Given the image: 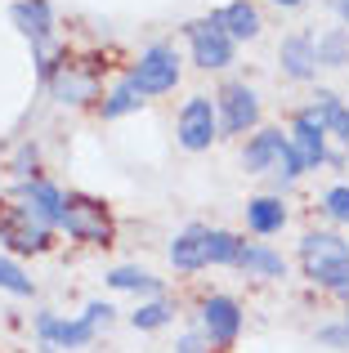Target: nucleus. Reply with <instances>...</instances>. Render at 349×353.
<instances>
[{
  "mask_svg": "<svg viewBox=\"0 0 349 353\" xmlns=\"http://www.w3.org/2000/svg\"><path fill=\"white\" fill-rule=\"evenodd\" d=\"M300 268L314 286L332 295H349V241L336 233H305L300 241Z\"/></svg>",
  "mask_w": 349,
  "mask_h": 353,
  "instance_id": "obj_1",
  "label": "nucleus"
},
{
  "mask_svg": "<svg viewBox=\"0 0 349 353\" xmlns=\"http://www.w3.org/2000/svg\"><path fill=\"white\" fill-rule=\"evenodd\" d=\"M36 72H41V81L54 90L59 103L86 108V103H94V99H99V72L86 68V63H77V59H68V54L41 50V54H36Z\"/></svg>",
  "mask_w": 349,
  "mask_h": 353,
  "instance_id": "obj_2",
  "label": "nucleus"
},
{
  "mask_svg": "<svg viewBox=\"0 0 349 353\" xmlns=\"http://www.w3.org/2000/svg\"><path fill=\"white\" fill-rule=\"evenodd\" d=\"M242 165L246 174H273V179H300V161H296V148L282 130H255L242 148Z\"/></svg>",
  "mask_w": 349,
  "mask_h": 353,
  "instance_id": "obj_3",
  "label": "nucleus"
},
{
  "mask_svg": "<svg viewBox=\"0 0 349 353\" xmlns=\"http://www.w3.org/2000/svg\"><path fill=\"white\" fill-rule=\"evenodd\" d=\"M63 233L72 241H86V246H112V215H108V206L99 197H86V192H68L63 197Z\"/></svg>",
  "mask_w": 349,
  "mask_h": 353,
  "instance_id": "obj_4",
  "label": "nucleus"
},
{
  "mask_svg": "<svg viewBox=\"0 0 349 353\" xmlns=\"http://www.w3.org/2000/svg\"><path fill=\"white\" fill-rule=\"evenodd\" d=\"M0 241L14 255H45L54 241V228H45L14 192V197H0Z\"/></svg>",
  "mask_w": 349,
  "mask_h": 353,
  "instance_id": "obj_5",
  "label": "nucleus"
},
{
  "mask_svg": "<svg viewBox=\"0 0 349 353\" xmlns=\"http://www.w3.org/2000/svg\"><path fill=\"white\" fill-rule=\"evenodd\" d=\"M197 331H201L210 353L233 349L237 336H242V304L233 295H206L201 309H197Z\"/></svg>",
  "mask_w": 349,
  "mask_h": 353,
  "instance_id": "obj_6",
  "label": "nucleus"
},
{
  "mask_svg": "<svg viewBox=\"0 0 349 353\" xmlns=\"http://www.w3.org/2000/svg\"><path fill=\"white\" fill-rule=\"evenodd\" d=\"M179 77H183L179 54H174V45H166V41L148 45V50L139 54V63L130 68V81L139 85V94H143V99H152V94H170V90L179 85Z\"/></svg>",
  "mask_w": 349,
  "mask_h": 353,
  "instance_id": "obj_7",
  "label": "nucleus"
},
{
  "mask_svg": "<svg viewBox=\"0 0 349 353\" xmlns=\"http://www.w3.org/2000/svg\"><path fill=\"white\" fill-rule=\"evenodd\" d=\"M174 134H179V148H188V152H206V148L219 139L215 99H210V94H192L188 103L179 108V121H174Z\"/></svg>",
  "mask_w": 349,
  "mask_h": 353,
  "instance_id": "obj_8",
  "label": "nucleus"
},
{
  "mask_svg": "<svg viewBox=\"0 0 349 353\" xmlns=\"http://www.w3.org/2000/svg\"><path fill=\"white\" fill-rule=\"evenodd\" d=\"M183 36H188V45H192V63H197V68L219 72V68H228V63H233L237 41L215 23V18H192V23L183 27Z\"/></svg>",
  "mask_w": 349,
  "mask_h": 353,
  "instance_id": "obj_9",
  "label": "nucleus"
},
{
  "mask_svg": "<svg viewBox=\"0 0 349 353\" xmlns=\"http://www.w3.org/2000/svg\"><path fill=\"white\" fill-rule=\"evenodd\" d=\"M215 117L224 134H246V130L260 125V99H255V90L246 81H228L215 94Z\"/></svg>",
  "mask_w": 349,
  "mask_h": 353,
  "instance_id": "obj_10",
  "label": "nucleus"
},
{
  "mask_svg": "<svg viewBox=\"0 0 349 353\" xmlns=\"http://www.w3.org/2000/svg\"><path fill=\"white\" fill-rule=\"evenodd\" d=\"M287 139H291V148H296L300 170H318V165L327 161V125L309 112V108H300V112H296Z\"/></svg>",
  "mask_w": 349,
  "mask_h": 353,
  "instance_id": "obj_11",
  "label": "nucleus"
},
{
  "mask_svg": "<svg viewBox=\"0 0 349 353\" xmlns=\"http://www.w3.org/2000/svg\"><path fill=\"white\" fill-rule=\"evenodd\" d=\"M94 322L81 313V318H54V313H41L36 318V336L45 340V349H86L94 345Z\"/></svg>",
  "mask_w": 349,
  "mask_h": 353,
  "instance_id": "obj_12",
  "label": "nucleus"
},
{
  "mask_svg": "<svg viewBox=\"0 0 349 353\" xmlns=\"http://www.w3.org/2000/svg\"><path fill=\"white\" fill-rule=\"evenodd\" d=\"M9 18H14V27L32 41L36 54L50 45V36H54V9H50V0H18V5L9 9Z\"/></svg>",
  "mask_w": 349,
  "mask_h": 353,
  "instance_id": "obj_13",
  "label": "nucleus"
},
{
  "mask_svg": "<svg viewBox=\"0 0 349 353\" xmlns=\"http://www.w3.org/2000/svg\"><path fill=\"white\" fill-rule=\"evenodd\" d=\"M170 264L179 273H197L210 264V228L206 224H188L183 233H174L170 241Z\"/></svg>",
  "mask_w": 349,
  "mask_h": 353,
  "instance_id": "obj_14",
  "label": "nucleus"
},
{
  "mask_svg": "<svg viewBox=\"0 0 349 353\" xmlns=\"http://www.w3.org/2000/svg\"><path fill=\"white\" fill-rule=\"evenodd\" d=\"M233 268H242L246 277H260V282H278V277H287V259H282L273 246H264V241H242Z\"/></svg>",
  "mask_w": 349,
  "mask_h": 353,
  "instance_id": "obj_15",
  "label": "nucleus"
},
{
  "mask_svg": "<svg viewBox=\"0 0 349 353\" xmlns=\"http://www.w3.org/2000/svg\"><path fill=\"white\" fill-rule=\"evenodd\" d=\"M18 197H23V206L32 210L36 219H41L45 228H59L63 224V192L54 188L50 179H32L18 188Z\"/></svg>",
  "mask_w": 349,
  "mask_h": 353,
  "instance_id": "obj_16",
  "label": "nucleus"
},
{
  "mask_svg": "<svg viewBox=\"0 0 349 353\" xmlns=\"http://www.w3.org/2000/svg\"><path fill=\"white\" fill-rule=\"evenodd\" d=\"M278 63L291 81H314L318 77V50H314V36H287L278 45Z\"/></svg>",
  "mask_w": 349,
  "mask_h": 353,
  "instance_id": "obj_17",
  "label": "nucleus"
},
{
  "mask_svg": "<svg viewBox=\"0 0 349 353\" xmlns=\"http://www.w3.org/2000/svg\"><path fill=\"white\" fill-rule=\"evenodd\" d=\"M210 18H215V23L224 27L233 41H255V36H260V27H264L260 23V9H255L251 0H228V5L215 9Z\"/></svg>",
  "mask_w": 349,
  "mask_h": 353,
  "instance_id": "obj_18",
  "label": "nucleus"
},
{
  "mask_svg": "<svg viewBox=\"0 0 349 353\" xmlns=\"http://www.w3.org/2000/svg\"><path fill=\"white\" fill-rule=\"evenodd\" d=\"M246 228H251L255 237H273L287 228V206H282V197H251L246 201Z\"/></svg>",
  "mask_w": 349,
  "mask_h": 353,
  "instance_id": "obj_19",
  "label": "nucleus"
},
{
  "mask_svg": "<svg viewBox=\"0 0 349 353\" xmlns=\"http://www.w3.org/2000/svg\"><path fill=\"white\" fill-rule=\"evenodd\" d=\"M108 286H112V291L148 295V300H157V295H161V277H152L148 268H139V264H121V268H112V273H108Z\"/></svg>",
  "mask_w": 349,
  "mask_h": 353,
  "instance_id": "obj_20",
  "label": "nucleus"
},
{
  "mask_svg": "<svg viewBox=\"0 0 349 353\" xmlns=\"http://www.w3.org/2000/svg\"><path fill=\"white\" fill-rule=\"evenodd\" d=\"M139 108H143V94H139V85H134L130 77L117 81V85L103 94V117L108 121H117V117H126V112H139Z\"/></svg>",
  "mask_w": 349,
  "mask_h": 353,
  "instance_id": "obj_21",
  "label": "nucleus"
},
{
  "mask_svg": "<svg viewBox=\"0 0 349 353\" xmlns=\"http://www.w3.org/2000/svg\"><path fill=\"white\" fill-rule=\"evenodd\" d=\"M318 50V68H345L349 63V27H332L314 41Z\"/></svg>",
  "mask_w": 349,
  "mask_h": 353,
  "instance_id": "obj_22",
  "label": "nucleus"
},
{
  "mask_svg": "<svg viewBox=\"0 0 349 353\" xmlns=\"http://www.w3.org/2000/svg\"><path fill=\"white\" fill-rule=\"evenodd\" d=\"M174 318V309H170V304L166 300H161V295H157V300H143L139 304V309H134L130 313V322H134V331H161V327H166V322Z\"/></svg>",
  "mask_w": 349,
  "mask_h": 353,
  "instance_id": "obj_23",
  "label": "nucleus"
},
{
  "mask_svg": "<svg viewBox=\"0 0 349 353\" xmlns=\"http://www.w3.org/2000/svg\"><path fill=\"white\" fill-rule=\"evenodd\" d=\"M309 112H314V117L327 125V134H336V125L345 121L349 108L341 103V94H332V90H318V94H314V103H309Z\"/></svg>",
  "mask_w": 349,
  "mask_h": 353,
  "instance_id": "obj_24",
  "label": "nucleus"
},
{
  "mask_svg": "<svg viewBox=\"0 0 349 353\" xmlns=\"http://www.w3.org/2000/svg\"><path fill=\"white\" fill-rule=\"evenodd\" d=\"M0 291H9V295H18V300H27V295L36 291V282H32V277H27L18 264H14V259L0 255Z\"/></svg>",
  "mask_w": 349,
  "mask_h": 353,
  "instance_id": "obj_25",
  "label": "nucleus"
},
{
  "mask_svg": "<svg viewBox=\"0 0 349 353\" xmlns=\"http://www.w3.org/2000/svg\"><path fill=\"white\" fill-rule=\"evenodd\" d=\"M242 237H233L228 228H210V264H237Z\"/></svg>",
  "mask_w": 349,
  "mask_h": 353,
  "instance_id": "obj_26",
  "label": "nucleus"
},
{
  "mask_svg": "<svg viewBox=\"0 0 349 353\" xmlns=\"http://www.w3.org/2000/svg\"><path fill=\"white\" fill-rule=\"evenodd\" d=\"M9 170H14L23 183H32V179H45V174H41V152H36L32 143H23V148H18V157H14V165H9Z\"/></svg>",
  "mask_w": 349,
  "mask_h": 353,
  "instance_id": "obj_27",
  "label": "nucleus"
},
{
  "mask_svg": "<svg viewBox=\"0 0 349 353\" xmlns=\"http://www.w3.org/2000/svg\"><path fill=\"white\" fill-rule=\"evenodd\" d=\"M323 210L336 219V224H349V183H336L332 192L323 197Z\"/></svg>",
  "mask_w": 349,
  "mask_h": 353,
  "instance_id": "obj_28",
  "label": "nucleus"
},
{
  "mask_svg": "<svg viewBox=\"0 0 349 353\" xmlns=\"http://www.w3.org/2000/svg\"><path fill=\"white\" fill-rule=\"evenodd\" d=\"M318 345L349 349V327H345V322H332V327H323V331H318Z\"/></svg>",
  "mask_w": 349,
  "mask_h": 353,
  "instance_id": "obj_29",
  "label": "nucleus"
},
{
  "mask_svg": "<svg viewBox=\"0 0 349 353\" xmlns=\"http://www.w3.org/2000/svg\"><path fill=\"white\" fill-rule=\"evenodd\" d=\"M112 304H103V300H94V304H90V309H86V318L90 322H94V327H108V322H112Z\"/></svg>",
  "mask_w": 349,
  "mask_h": 353,
  "instance_id": "obj_30",
  "label": "nucleus"
},
{
  "mask_svg": "<svg viewBox=\"0 0 349 353\" xmlns=\"http://www.w3.org/2000/svg\"><path fill=\"white\" fill-rule=\"evenodd\" d=\"M174 353H210V349H206V340H201V331H188V336L179 340V349H174Z\"/></svg>",
  "mask_w": 349,
  "mask_h": 353,
  "instance_id": "obj_31",
  "label": "nucleus"
},
{
  "mask_svg": "<svg viewBox=\"0 0 349 353\" xmlns=\"http://www.w3.org/2000/svg\"><path fill=\"white\" fill-rule=\"evenodd\" d=\"M336 139H341V143H345V152H349V112H345L341 125H336Z\"/></svg>",
  "mask_w": 349,
  "mask_h": 353,
  "instance_id": "obj_32",
  "label": "nucleus"
},
{
  "mask_svg": "<svg viewBox=\"0 0 349 353\" xmlns=\"http://www.w3.org/2000/svg\"><path fill=\"white\" fill-rule=\"evenodd\" d=\"M273 5H282V9H300L305 0H273Z\"/></svg>",
  "mask_w": 349,
  "mask_h": 353,
  "instance_id": "obj_33",
  "label": "nucleus"
},
{
  "mask_svg": "<svg viewBox=\"0 0 349 353\" xmlns=\"http://www.w3.org/2000/svg\"><path fill=\"white\" fill-rule=\"evenodd\" d=\"M341 18H345V27H349V0H341Z\"/></svg>",
  "mask_w": 349,
  "mask_h": 353,
  "instance_id": "obj_34",
  "label": "nucleus"
},
{
  "mask_svg": "<svg viewBox=\"0 0 349 353\" xmlns=\"http://www.w3.org/2000/svg\"><path fill=\"white\" fill-rule=\"evenodd\" d=\"M345 327H349V313H345Z\"/></svg>",
  "mask_w": 349,
  "mask_h": 353,
  "instance_id": "obj_35",
  "label": "nucleus"
}]
</instances>
